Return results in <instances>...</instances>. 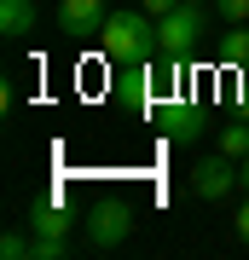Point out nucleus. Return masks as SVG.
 <instances>
[{
  "label": "nucleus",
  "mask_w": 249,
  "mask_h": 260,
  "mask_svg": "<svg viewBox=\"0 0 249 260\" xmlns=\"http://www.w3.org/2000/svg\"><path fill=\"white\" fill-rule=\"evenodd\" d=\"M232 185H238V162H232L226 150H220V156H209V162H197V174H191V191L203 197V203H220Z\"/></svg>",
  "instance_id": "39448f33"
},
{
  "label": "nucleus",
  "mask_w": 249,
  "mask_h": 260,
  "mask_svg": "<svg viewBox=\"0 0 249 260\" xmlns=\"http://www.w3.org/2000/svg\"><path fill=\"white\" fill-rule=\"evenodd\" d=\"M203 29H209V12L203 6H191V0H180L168 18H157V58H168V64H180L185 52L203 41Z\"/></svg>",
  "instance_id": "f03ea898"
},
{
  "label": "nucleus",
  "mask_w": 249,
  "mask_h": 260,
  "mask_svg": "<svg viewBox=\"0 0 249 260\" xmlns=\"http://www.w3.org/2000/svg\"><path fill=\"white\" fill-rule=\"evenodd\" d=\"M220 52H226V64H243L249 70V23H232V35L220 41Z\"/></svg>",
  "instance_id": "1a4fd4ad"
},
{
  "label": "nucleus",
  "mask_w": 249,
  "mask_h": 260,
  "mask_svg": "<svg viewBox=\"0 0 249 260\" xmlns=\"http://www.w3.org/2000/svg\"><path fill=\"white\" fill-rule=\"evenodd\" d=\"M162 133H168V139H174V145H191L197 133H203V116H197L191 104H174V110L162 116Z\"/></svg>",
  "instance_id": "0eeeda50"
},
{
  "label": "nucleus",
  "mask_w": 249,
  "mask_h": 260,
  "mask_svg": "<svg viewBox=\"0 0 249 260\" xmlns=\"http://www.w3.org/2000/svg\"><path fill=\"white\" fill-rule=\"evenodd\" d=\"M232 225H238V237H243V243H249V203H243V208H238V220H232Z\"/></svg>",
  "instance_id": "2eb2a0df"
},
{
  "label": "nucleus",
  "mask_w": 249,
  "mask_h": 260,
  "mask_svg": "<svg viewBox=\"0 0 249 260\" xmlns=\"http://www.w3.org/2000/svg\"><path fill=\"white\" fill-rule=\"evenodd\" d=\"M99 52H104V64L110 70H122V64H151L157 58V18H151L145 6L139 12H110L104 18V29H99Z\"/></svg>",
  "instance_id": "f257e3e1"
},
{
  "label": "nucleus",
  "mask_w": 249,
  "mask_h": 260,
  "mask_svg": "<svg viewBox=\"0 0 249 260\" xmlns=\"http://www.w3.org/2000/svg\"><path fill=\"white\" fill-rule=\"evenodd\" d=\"M214 12H220L226 23H249V0H214Z\"/></svg>",
  "instance_id": "ddd939ff"
},
{
  "label": "nucleus",
  "mask_w": 249,
  "mask_h": 260,
  "mask_svg": "<svg viewBox=\"0 0 249 260\" xmlns=\"http://www.w3.org/2000/svg\"><path fill=\"white\" fill-rule=\"evenodd\" d=\"M220 150H226L232 162H238V156H249V121H232V127L220 133Z\"/></svg>",
  "instance_id": "9d476101"
},
{
  "label": "nucleus",
  "mask_w": 249,
  "mask_h": 260,
  "mask_svg": "<svg viewBox=\"0 0 249 260\" xmlns=\"http://www.w3.org/2000/svg\"><path fill=\"white\" fill-rule=\"evenodd\" d=\"M174 6H180V0H145V12H151V18H168Z\"/></svg>",
  "instance_id": "4468645a"
},
{
  "label": "nucleus",
  "mask_w": 249,
  "mask_h": 260,
  "mask_svg": "<svg viewBox=\"0 0 249 260\" xmlns=\"http://www.w3.org/2000/svg\"><path fill=\"white\" fill-rule=\"evenodd\" d=\"M238 185L249 191V156H238Z\"/></svg>",
  "instance_id": "dca6fc26"
},
{
  "label": "nucleus",
  "mask_w": 249,
  "mask_h": 260,
  "mask_svg": "<svg viewBox=\"0 0 249 260\" xmlns=\"http://www.w3.org/2000/svg\"><path fill=\"white\" fill-rule=\"evenodd\" d=\"M0 254H6V260H29V254H35V237L6 232V237H0Z\"/></svg>",
  "instance_id": "9b49d317"
},
{
  "label": "nucleus",
  "mask_w": 249,
  "mask_h": 260,
  "mask_svg": "<svg viewBox=\"0 0 249 260\" xmlns=\"http://www.w3.org/2000/svg\"><path fill=\"white\" fill-rule=\"evenodd\" d=\"M70 254V237H41L35 232V254H29V260H64Z\"/></svg>",
  "instance_id": "f8f14e48"
},
{
  "label": "nucleus",
  "mask_w": 249,
  "mask_h": 260,
  "mask_svg": "<svg viewBox=\"0 0 249 260\" xmlns=\"http://www.w3.org/2000/svg\"><path fill=\"white\" fill-rule=\"evenodd\" d=\"M0 29H6L12 41H23L29 29H35V0H0Z\"/></svg>",
  "instance_id": "6e6552de"
},
{
  "label": "nucleus",
  "mask_w": 249,
  "mask_h": 260,
  "mask_svg": "<svg viewBox=\"0 0 249 260\" xmlns=\"http://www.w3.org/2000/svg\"><path fill=\"white\" fill-rule=\"evenodd\" d=\"M104 0H58V29H64L70 41H99L104 29Z\"/></svg>",
  "instance_id": "20e7f679"
},
{
  "label": "nucleus",
  "mask_w": 249,
  "mask_h": 260,
  "mask_svg": "<svg viewBox=\"0 0 249 260\" xmlns=\"http://www.w3.org/2000/svg\"><path fill=\"white\" fill-rule=\"evenodd\" d=\"M128 232H133V208L122 203V197L99 203L93 220H87V243H93V249H116V243H128Z\"/></svg>",
  "instance_id": "7ed1b4c3"
},
{
  "label": "nucleus",
  "mask_w": 249,
  "mask_h": 260,
  "mask_svg": "<svg viewBox=\"0 0 249 260\" xmlns=\"http://www.w3.org/2000/svg\"><path fill=\"white\" fill-rule=\"evenodd\" d=\"M70 225H75V214L64 208V203H41L29 208V232H41V237H70Z\"/></svg>",
  "instance_id": "423d86ee"
}]
</instances>
